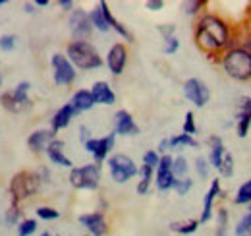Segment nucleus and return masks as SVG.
<instances>
[{
  "instance_id": "nucleus-37",
  "label": "nucleus",
  "mask_w": 251,
  "mask_h": 236,
  "mask_svg": "<svg viewBox=\"0 0 251 236\" xmlns=\"http://www.w3.org/2000/svg\"><path fill=\"white\" fill-rule=\"evenodd\" d=\"M195 171H197V175L199 178H205L209 177V161L205 159V157H197V161H195Z\"/></svg>"
},
{
  "instance_id": "nucleus-12",
  "label": "nucleus",
  "mask_w": 251,
  "mask_h": 236,
  "mask_svg": "<svg viewBox=\"0 0 251 236\" xmlns=\"http://www.w3.org/2000/svg\"><path fill=\"white\" fill-rule=\"evenodd\" d=\"M172 157L170 155H162L160 161H158L157 167V188L166 192V190H172L174 188V182L176 177L172 175Z\"/></svg>"
},
{
  "instance_id": "nucleus-44",
  "label": "nucleus",
  "mask_w": 251,
  "mask_h": 236,
  "mask_svg": "<svg viewBox=\"0 0 251 236\" xmlns=\"http://www.w3.org/2000/svg\"><path fill=\"white\" fill-rule=\"evenodd\" d=\"M158 31H160V35H162L164 39H168V37H172V33H174V26H172V24L158 26Z\"/></svg>"
},
{
  "instance_id": "nucleus-39",
  "label": "nucleus",
  "mask_w": 251,
  "mask_h": 236,
  "mask_svg": "<svg viewBox=\"0 0 251 236\" xmlns=\"http://www.w3.org/2000/svg\"><path fill=\"white\" fill-rule=\"evenodd\" d=\"M180 49V41L172 35V37H168V39H164V45H162V51L166 53V55H174L176 51Z\"/></svg>"
},
{
  "instance_id": "nucleus-24",
  "label": "nucleus",
  "mask_w": 251,
  "mask_h": 236,
  "mask_svg": "<svg viewBox=\"0 0 251 236\" xmlns=\"http://www.w3.org/2000/svg\"><path fill=\"white\" fill-rule=\"evenodd\" d=\"M139 175H141V180H139V184H137V194H139V196H145V194L149 192V188H151V180H153V169L143 165V167L139 169Z\"/></svg>"
},
{
  "instance_id": "nucleus-13",
  "label": "nucleus",
  "mask_w": 251,
  "mask_h": 236,
  "mask_svg": "<svg viewBox=\"0 0 251 236\" xmlns=\"http://www.w3.org/2000/svg\"><path fill=\"white\" fill-rule=\"evenodd\" d=\"M126 62H127V51L122 43H116L110 47L108 55H106V64H108V70L114 74V76H120L124 72Z\"/></svg>"
},
{
  "instance_id": "nucleus-20",
  "label": "nucleus",
  "mask_w": 251,
  "mask_h": 236,
  "mask_svg": "<svg viewBox=\"0 0 251 236\" xmlns=\"http://www.w3.org/2000/svg\"><path fill=\"white\" fill-rule=\"evenodd\" d=\"M47 155L52 161V165H60V167H68L72 169V161L64 155V142L62 140H54L49 148H47Z\"/></svg>"
},
{
  "instance_id": "nucleus-34",
  "label": "nucleus",
  "mask_w": 251,
  "mask_h": 236,
  "mask_svg": "<svg viewBox=\"0 0 251 236\" xmlns=\"http://www.w3.org/2000/svg\"><path fill=\"white\" fill-rule=\"evenodd\" d=\"M191 186H193V180L191 178H176V182H174V190H176V194L178 196H186L189 190H191Z\"/></svg>"
},
{
  "instance_id": "nucleus-5",
  "label": "nucleus",
  "mask_w": 251,
  "mask_h": 236,
  "mask_svg": "<svg viewBox=\"0 0 251 236\" xmlns=\"http://www.w3.org/2000/svg\"><path fill=\"white\" fill-rule=\"evenodd\" d=\"M29 88H31V84H29V82H22V84H18V86H16L14 91L4 93V95L0 97L2 107H4L6 111L14 113V115H20V113L29 111V109H31V99L27 97Z\"/></svg>"
},
{
  "instance_id": "nucleus-1",
  "label": "nucleus",
  "mask_w": 251,
  "mask_h": 236,
  "mask_svg": "<svg viewBox=\"0 0 251 236\" xmlns=\"http://www.w3.org/2000/svg\"><path fill=\"white\" fill-rule=\"evenodd\" d=\"M195 43L205 53H217L230 43V31L219 16H203L195 30Z\"/></svg>"
},
{
  "instance_id": "nucleus-36",
  "label": "nucleus",
  "mask_w": 251,
  "mask_h": 236,
  "mask_svg": "<svg viewBox=\"0 0 251 236\" xmlns=\"http://www.w3.org/2000/svg\"><path fill=\"white\" fill-rule=\"evenodd\" d=\"M37 217L43 219V221H54V219L60 217V213L54 207H39L37 209Z\"/></svg>"
},
{
  "instance_id": "nucleus-52",
  "label": "nucleus",
  "mask_w": 251,
  "mask_h": 236,
  "mask_svg": "<svg viewBox=\"0 0 251 236\" xmlns=\"http://www.w3.org/2000/svg\"><path fill=\"white\" fill-rule=\"evenodd\" d=\"M0 86H2V80H0Z\"/></svg>"
},
{
  "instance_id": "nucleus-11",
  "label": "nucleus",
  "mask_w": 251,
  "mask_h": 236,
  "mask_svg": "<svg viewBox=\"0 0 251 236\" xmlns=\"http://www.w3.org/2000/svg\"><path fill=\"white\" fill-rule=\"evenodd\" d=\"M114 142H116V134L112 132V134H108L106 138H91L87 144H83L85 149L93 155L95 159V165H100L106 157H108V153H110V149L114 148Z\"/></svg>"
},
{
  "instance_id": "nucleus-7",
  "label": "nucleus",
  "mask_w": 251,
  "mask_h": 236,
  "mask_svg": "<svg viewBox=\"0 0 251 236\" xmlns=\"http://www.w3.org/2000/svg\"><path fill=\"white\" fill-rule=\"evenodd\" d=\"M108 171H110L112 180L118 182V184H124V182H127L129 178H133L139 173V169L135 167L133 159H129L124 153H116V155H112L108 159Z\"/></svg>"
},
{
  "instance_id": "nucleus-19",
  "label": "nucleus",
  "mask_w": 251,
  "mask_h": 236,
  "mask_svg": "<svg viewBox=\"0 0 251 236\" xmlns=\"http://www.w3.org/2000/svg\"><path fill=\"white\" fill-rule=\"evenodd\" d=\"M70 105L74 107L75 113H85V111H91L95 107V101H93V95L89 89H79L74 93Z\"/></svg>"
},
{
  "instance_id": "nucleus-14",
  "label": "nucleus",
  "mask_w": 251,
  "mask_h": 236,
  "mask_svg": "<svg viewBox=\"0 0 251 236\" xmlns=\"http://www.w3.org/2000/svg\"><path fill=\"white\" fill-rule=\"evenodd\" d=\"M114 134L118 136H137L139 134V126L135 124V120L127 111H118L114 115Z\"/></svg>"
},
{
  "instance_id": "nucleus-35",
  "label": "nucleus",
  "mask_w": 251,
  "mask_h": 236,
  "mask_svg": "<svg viewBox=\"0 0 251 236\" xmlns=\"http://www.w3.org/2000/svg\"><path fill=\"white\" fill-rule=\"evenodd\" d=\"M182 134H188V136H195L197 134V126H195V117H193V113L189 111L186 113V120H184V126H182Z\"/></svg>"
},
{
  "instance_id": "nucleus-40",
  "label": "nucleus",
  "mask_w": 251,
  "mask_h": 236,
  "mask_svg": "<svg viewBox=\"0 0 251 236\" xmlns=\"http://www.w3.org/2000/svg\"><path fill=\"white\" fill-rule=\"evenodd\" d=\"M18 219H20V209H18L16 202H14V204H12V207L6 211L4 221H6V225H16V223H18Z\"/></svg>"
},
{
  "instance_id": "nucleus-16",
  "label": "nucleus",
  "mask_w": 251,
  "mask_h": 236,
  "mask_svg": "<svg viewBox=\"0 0 251 236\" xmlns=\"http://www.w3.org/2000/svg\"><path fill=\"white\" fill-rule=\"evenodd\" d=\"M54 140L56 138H54V132L52 130H37V132H33L31 136L27 138V146L35 153H41V151H47V148Z\"/></svg>"
},
{
  "instance_id": "nucleus-49",
  "label": "nucleus",
  "mask_w": 251,
  "mask_h": 236,
  "mask_svg": "<svg viewBox=\"0 0 251 236\" xmlns=\"http://www.w3.org/2000/svg\"><path fill=\"white\" fill-rule=\"evenodd\" d=\"M33 8H35V6H33V4H25V12H29V14H31V12H35V10H33Z\"/></svg>"
},
{
  "instance_id": "nucleus-41",
  "label": "nucleus",
  "mask_w": 251,
  "mask_h": 236,
  "mask_svg": "<svg viewBox=\"0 0 251 236\" xmlns=\"http://www.w3.org/2000/svg\"><path fill=\"white\" fill-rule=\"evenodd\" d=\"M205 6V2L203 0H191V2H184V12L188 14V16H195L201 8Z\"/></svg>"
},
{
  "instance_id": "nucleus-6",
  "label": "nucleus",
  "mask_w": 251,
  "mask_h": 236,
  "mask_svg": "<svg viewBox=\"0 0 251 236\" xmlns=\"http://www.w3.org/2000/svg\"><path fill=\"white\" fill-rule=\"evenodd\" d=\"M70 184L75 190H97L100 184V165H83L77 169H72Z\"/></svg>"
},
{
  "instance_id": "nucleus-38",
  "label": "nucleus",
  "mask_w": 251,
  "mask_h": 236,
  "mask_svg": "<svg viewBox=\"0 0 251 236\" xmlns=\"http://www.w3.org/2000/svg\"><path fill=\"white\" fill-rule=\"evenodd\" d=\"M158 161H160V157H158L157 151H153V149L143 155V165H145V167H151L153 171L158 167Z\"/></svg>"
},
{
  "instance_id": "nucleus-50",
  "label": "nucleus",
  "mask_w": 251,
  "mask_h": 236,
  "mask_svg": "<svg viewBox=\"0 0 251 236\" xmlns=\"http://www.w3.org/2000/svg\"><path fill=\"white\" fill-rule=\"evenodd\" d=\"M41 236H52V235H50V233H43Z\"/></svg>"
},
{
  "instance_id": "nucleus-25",
  "label": "nucleus",
  "mask_w": 251,
  "mask_h": 236,
  "mask_svg": "<svg viewBox=\"0 0 251 236\" xmlns=\"http://www.w3.org/2000/svg\"><path fill=\"white\" fill-rule=\"evenodd\" d=\"M199 221L197 219H189V221H184V223H172L170 229L178 235H193L197 229H199Z\"/></svg>"
},
{
  "instance_id": "nucleus-15",
  "label": "nucleus",
  "mask_w": 251,
  "mask_h": 236,
  "mask_svg": "<svg viewBox=\"0 0 251 236\" xmlns=\"http://www.w3.org/2000/svg\"><path fill=\"white\" fill-rule=\"evenodd\" d=\"M79 223L89 231V235L93 236H106V231H108V227H106V219H104V215L102 213H87V215H81L79 217Z\"/></svg>"
},
{
  "instance_id": "nucleus-27",
  "label": "nucleus",
  "mask_w": 251,
  "mask_h": 236,
  "mask_svg": "<svg viewBox=\"0 0 251 236\" xmlns=\"http://www.w3.org/2000/svg\"><path fill=\"white\" fill-rule=\"evenodd\" d=\"M89 20H91V26L97 28L99 31H108V22H106V18H104V14H102V10H100V6L97 4V8H95L93 12L89 14Z\"/></svg>"
},
{
  "instance_id": "nucleus-45",
  "label": "nucleus",
  "mask_w": 251,
  "mask_h": 236,
  "mask_svg": "<svg viewBox=\"0 0 251 236\" xmlns=\"http://www.w3.org/2000/svg\"><path fill=\"white\" fill-rule=\"evenodd\" d=\"M145 6H147V10H151V12H158V10L164 8V2H162V0H149Z\"/></svg>"
},
{
  "instance_id": "nucleus-53",
  "label": "nucleus",
  "mask_w": 251,
  "mask_h": 236,
  "mask_svg": "<svg viewBox=\"0 0 251 236\" xmlns=\"http://www.w3.org/2000/svg\"><path fill=\"white\" fill-rule=\"evenodd\" d=\"M250 236H251V233H250Z\"/></svg>"
},
{
  "instance_id": "nucleus-28",
  "label": "nucleus",
  "mask_w": 251,
  "mask_h": 236,
  "mask_svg": "<svg viewBox=\"0 0 251 236\" xmlns=\"http://www.w3.org/2000/svg\"><path fill=\"white\" fill-rule=\"evenodd\" d=\"M199 148V144L188 136V134H180V136H174V138H170V149H176V148Z\"/></svg>"
},
{
  "instance_id": "nucleus-17",
  "label": "nucleus",
  "mask_w": 251,
  "mask_h": 236,
  "mask_svg": "<svg viewBox=\"0 0 251 236\" xmlns=\"http://www.w3.org/2000/svg\"><path fill=\"white\" fill-rule=\"evenodd\" d=\"M219 194H220V180L219 178H213L211 188H209V192L205 194V200H203V213H201L199 223H209L211 221V217H213V204L219 198Z\"/></svg>"
},
{
  "instance_id": "nucleus-8",
  "label": "nucleus",
  "mask_w": 251,
  "mask_h": 236,
  "mask_svg": "<svg viewBox=\"0 0 251 236\" xmlns=\"http://www.w3.org/2000/svg\"><path fill=\"white\" fill-rule=\"evenodd\" d=\"M50 64H52V76H54L56 86H70L75 80V68L68 60V57L56 53V55H52Z\"/></svg>"
},
{
  "instance_id": "nucleus-32",
  "label": "nucleus",
  "mask_w": 251,
  "mask_h": 236,
  "mask_svg": "<svg viewBox=\"0 0 251 236\" xmlns=\"http://www.w3.org/2000/svg\"><path fill=\"white\" fill-rule=\"evenodd\" d=\"M220 175L226 178H230L234 175V157H232V153H228L226 151V155H224V159H222V165H220Z\"/></svg>"
},
{
  "instance_id": "nucleus-21",
  "label": "nucleus",
  "mask_w": 251,
  "mask_h": 236,
  "mask_svg": "<svg viewBox=\"0 0 251 236\" xmlns=\"http://www.w3.org/2000/svg\"><path fill=\"white\" fill-rule=\"evenodd\" d=\"M74 115H75V111H74V107H72L70 103L60 107V109L54 113V117H52V132L56 134L58 130L68 128L70 122H72V118H74Z\"/></svg>"
},
{
  "instance_id": "nucleus-23",
  "label": "nucleus",
  "mask_w": 251,
  "mask_h": 236,
  "mask_svg": "<svg viewBox=\"0 0 251 236\" xmlns=\"http://www.w3.org/2000/svg\"><path fill=\"white\" fill-rule=\"evenodd\" d=\"M209 142H211V155H209V163H211L215 169H220L222 159H224V155H226L224 144H222V140L217 138V136H213Z\"/></svg>"
},
{
  "instance_id": "nucleus-31",
  "label": "nucleus",
  "mask_w": 251,
  "mask_h": 236,
  "mask_svg": "<svg viewBox=\"0 0 251 236\" xmlns=\"http://www.w3.org/2000/svg\"><path fill=\"white\" fill-rule=\"evenodd\" d=\"M250 126H251V115L238 113V136H240V138H246V136H248Z\"/></svg>"
},
{
  "instance_id": "nucleus-10",
  "label": "nucleus",
  "mask_w": 251,
  "mask_h": 236,
  "mask_svg": "<svg viewBox=\"0 0 251 236\" xmlns=\"http://www.w3.org/2000/svg\"><path fill=\"white\" fill-rule=\"evenodd\" d=\"M184 95H186V99L191 101L197 109H201V107H205V105L209 103L211 91H209V88H207L201 80L191 78V80H188V82L184 84Z\"/></svg>"
},
{
  "instance_id": "nucleus-29",
  "label": "nucleus",
  "mask_w": 251,
  "mask_h": 236,
  "mask_svg": "<svg viewBox=\"0 0 251 236\" xmlns=\"http://www.w3.org/2000/svg\"><path fill=\"white\" fill-rule=\"evenodd\" d=\"M251 233V206H248L246 215L240 219L238 227H236V236H250Z\"/></svg>"
},
{
  "instance_id": "nucleus-47",
  "label": "nucleus",
  "mask_w": 251,
  "mask_h": 236,
  "mask_svg": "<svg viewBox=\"0 0 251 236\" xmlns=\"http://www.w3.org/2000/svg\"><path fill=\"white\" fill-rule=\"evenodd\" d=\"M58 6L68 12V10H72V8H74V2H72V0H58Z\"/></svg>"
},
{
  "instance_id": "nucleus-3",
  "label": "nucleus",
  "mask_w": 251,
  "mask_h": 236,
  "mask_svg": "<svg viewBox=\"0 0 251 236\" xmlns=\"http://www.w3.org/2000/svg\"><path fill=\"white\" fill-rule=\"evenodd\" d=\"M68 60L81 68V70H95L102 66V59L99 57L97 49L87 41H74L68 45Z\"/></svg>"
},
{
  "instance_id": "nucleus-9",
  "label": "nucleus",
  "mask_w": 251,
  "mask_h": 236,
  "mask_svg": "<svg viewBox=\"0 0 251 236\" xmlns=\"http://www.w3.org/2000/svg\"><path fill=\"white\" fill-rule=\"evenodd\" d=\"M70 31H72V37L75 41H87L91 37V20H89V14L83 12V10H72V16H70Z\"/></svg>"
},
{
  "instance_id": "nucleus-4",
  "label": "nucleus",
  "mask_w": 251,
  "mask_h": 236,
  "mask_svg": "<svg viewBox=\"0 0 251 236\" xmlns=\"http://www.w3.org/2000/svg\"><path fill=\"white\" fill-rule=\"evenodd\" d=\"M39 184H41V178L37 173H29V171L18 173L10 182V194H12L14 202L18 204L20 200L31 198L33 194L39 190Z\"/></svg>"
},
{
  "instance_id": "nucleus-42",
  "label": "nucleus",
  "mask_w": 251,
  "mask_h": 236,
  "mask_svg": "<svg viewBox=\"0 0 251 236\" xmlns=\"http://www.w3.org/2000/svg\"><path fill=\"white\" fill-rule=\"evenodd\" d=\"M226 227H228V211L219 209V231H217V236H226Z\"/></svg>"
},
{
  "instance_id": "nucleus-48",
  "label": "nucleus",
  "mask_w": 251,
  "mask_h": 236,
  "mask_svg": "<svg viewBox=\"0 0 251 236\" xmlns=\"http://www.w3.org/2000/svg\"><path fill=\"white\" fill-rule=\"evenodd\" d=\"M35 6H49V0H37Z\"/></svg>"
},
{
  "instance_id": "nucleus-2",
  "label": "nucleus",
  "mask_w": 251,
  "mask_h": 236,
  "mask_svg": "<svg viewBox=\"0 0 251 236\" xmlns=\"http://www.w3.org/2000/svg\"><path fill=\"white\" fill-rule=\"evenodd\" d=\"M222 66L224 72L238 82L251 80V55L246 49H230L222 57Z\"/></svg>"
},
{
  "instance_id": "nucleus-46",
  "label": "nucleus",
  "mask_w": 251,
  "mask_h": 236,
  "mask_svg": "<svg viewBox=\"0 0 251 236\" xmlns=\"http://www.w3.org/2000/svg\"><path fill=\"white\" fill-rule=\"evenodd\" d=\"M158 151H160V153L170 151V138H166V140H162V142L158 144Z\"/></svg>"
},
{
  "instance_id": "nucleus-18",
  "label": "nucleus",
  "mask_w": 251,
  "mask_h": 236,
  "mask_svg": "<svg viewBox=\"0 0 251 236\" xmlns=\"http://www.w3.org/2000/svg\"><path fill=\"white\" fill-rule=\"evenodd\" d=\"M91 95H93L95 105H97V103H99V105H114V101H116L114 91L110 89V86H108L106 82H97V84H93Z\"/></svg>"
},
{
  "instance_id": "nucleus-22",
  "label": "nucleus",
  "mask_w": 251,
  "mask_h": 236,
  "mask_svg": "<svg viewBox=\"0 0 251 236\" xmlns=\"http://www.w3.org/2000/svg\"><path fill=\"white\" fill-rule=\"evenodd\" d=\"M99 6H100V10H102V14H104V18H106V22H108V28H110V30H114L116 33H120L124 39L131 41V33L126 30L124 24H120V22L112 16V12L108 10V4H106V2H99Z\"/></svg>"
},
{
  "instance_id": "nucleus-26",
  "label": "nucleus",
  "mask_w": 251,
  "mask_h": 236,
  "mask_svg": "<svg viewBox=\"0 0 251 236\" xmlns=\"http://www.w3.org/2000/svg\"><path fill=\"white\" fill-rule=\"evenodd\" d=\"M234 204H238V206H251V178L238 188Z\"/></svg>"
},
{
  "instance_id": "nucleus-33",
  "label": "nucleus",
  "mask_w": 251,
  "mask_h": 236,
  "mask_svg": "<svg viewBox=\"0 0 251 236\" xmlns=\"http://www.w3.org/2000/svg\"><path fill=\"white\" fill-rule=\"evenodd\" d=\"M37 231V221L33 219H25L18 225V236H31Z\"/></svg>"
},
{
  "instance_id": "nucleus-51",
  "label": "nucleus",
  "mask_w": 251,
  "mask_h": 236,
  "mask_svg": "<svg viewBox=\"0 0 251 236\" xmlns=\"http://www.w3.org/2000/svg\"><path fill=\"white\" fill-rule=\"evenodd\" d=\"M4 4H6V2H4V0H0V8H2V6H4Z\"/></svg>"
},
{
  "instance_id": "nucleus-43",
  "label": "nucleus",
  "mask_w": 251,
  "mask_h": 236,
  "mask_svg": "<svg viewBox=\"0 0 251 236\" xmlns=\"http://www.w3.org/2000/svg\"><path fill=\"white\" fill-rule=\"evenodd\" d=\"M16 47V37L14 35H2L0 37V51H12Z\"/></svg>"
},
{
  "instance_id": "nucleus-30",
  "label": "nucleus",
  "mask_w": 251,
  "mask_h": 236,
  "mask_svg": "<svg viewBox=\"0 0 251 236\" xmlns=\"http://www.w3.org/2000/svg\"><path fill=\"white\" fill-rule=\"evenodd\" d=\"M188 161H186V157H176L174 161H172V175L176 178H186L188 175Z\"/></svg>"
}]
</instances>
